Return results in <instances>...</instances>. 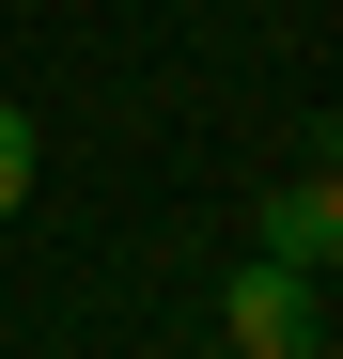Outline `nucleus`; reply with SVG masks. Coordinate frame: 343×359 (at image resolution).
Returning a JSON list of instances; mask_svg holds the SVG:
<instances>
[{
  "instance_id": "obj_1",
  "label": "nucleus",
  "mask_w": 343,
  "mask_h": 359,
  "mask_svg": "<svg viewBox=\"0 0 343 359\" xmlns=\"http://www.w3.org/2000/svg\"><path fill=\"white\" fill-rule=\"evenodd\" d=\"M218 344L234 359H328V281L281 266V250H250L234 281H218Z\"/></svg>"
},
{
  "instance_id": "obj_3",
  "label": "nucleus",
  "mask_w": 343,
  "mask_h": 359,
  "mask_svg": "<svg viewBox=\"0 0 343 359\" xmlns=\"http://www.w3.org/2000/svg\"><path fill=\"white\" fill-rule=\"evenodd\" d=\"M31 203V109H0V219Z\"/></svg>"
},
{
  "instance_id": "obj_2",
  "label": "nucleus",
  "mask_w": 343,
  "mask_h": 359,
  "mask_svg": "<svg viewBox=\"0 0 343 359\" xmlns=\"http://www.w3.org/2000/svg\"><path fill=\"white\" fill-rule=\"evenodd\" d=\"M265 250H281V266H312V281L343 266V172H328V156L265 188Z\"/></svg>"
}]
</instances>
